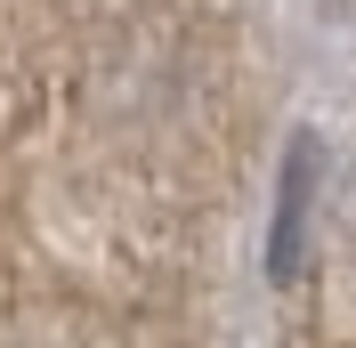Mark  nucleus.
Wrapping results in <instances>:
<instances>
[{
  "mask_svg": "<svg viewBox=\"0 0 356 348\" xmlns=\"http://www.w3.org/2000/svg\"><path fill=\"white\" fill-rule=\"evenodd\" d=\"M316 178H324V146L300 130V138H291V154H284V178H275V227H267V276H275V283H300V267H308Z\"/></svg>",
  "mask_w": 356,
  "mask_h": 348,
  "instance_id": "nucleus-1",
  "label": "nucleus"
}]
</instances>
